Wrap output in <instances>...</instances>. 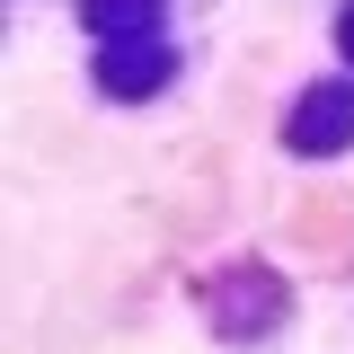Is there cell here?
<instances>
[{
	"label": "cell",
	"instance_id": "cell-3",
	"mask_svg": "<svg viewBox=\"0 0 354 354\" xmlns=\"http://www.w3.org/2000/svg\"><path fill=\"white\" fill-rule=\"evenodd\" d=\"M88 9V27H97V36H133V27H151V18H160V0H80Z\"/></svg>",
	"mask_w": 354,
	"mask_h": 354
},
{
	"label": "cell",
	"instance_id": "cell-4",
	"mask_svg": "<svg viewBox=\"0 0 354 354\" xmlns=\"http://www.w3.org/2000/svg\"><path fill=\"white\" fill-rule=\"evenodd\" d=\"M346 53H354V9H346Z\"/></svg>",
	"mask_w": 354,
	"mask_h": 354
},
{
	"label": "cell",
	"instance_id": "cell-2",
	"mask_svg": "<svg viewBox=\"0 0 354 354\" xmlns=\"http://www.w3.org/2000/svg\"><path fill=\"white\" fill-rule=\"evenodd\" d=\"M97 80L115 88V97H142V88L169 80V53H160V44H142V36H106V53H97Z\"/></svg>",
	"mask_w": 354,
	"mask_h": 354
},
{
	"label": "cell",
	"instance_id": "cell-1",
	"mask_svg": "<svg viewBox=\"0 0 354 354\" xmlns=\"http://www.w3.org/2000/svg\"><path fill=\"white\" fill-rule=\"evenodd\" d=\"M283 142L292 151H337V142H354V88H310L301 115L283 124Z\"/></svg>",
	"mask_w": 354,
	"mask_h": 354
}]
</instances>
